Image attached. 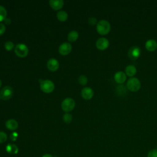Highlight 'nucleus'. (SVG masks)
Here are the masks:
<instances>
[{
	"instance_id": "nucleus-3",
	"label": "nucleus",
	"mask_w": 157,
	"mask_h": 157,
	"mask_svg": "<svg viewBox=\"0 0 157 157\" xmlns=\"http://www.w3.org/2000/svg\"><path fill=\"white\" fill-rule=\"evenodd\" d=\"M15 53L17 56L23 58L28 55L29 49L27 45L23 43H19L15 47Z\"/></svg>"
},
{
	"instance_id": "nucleus-8",
	"label": "nucleus",
	"mask_w": 157,
	"mask_h": 157,
	"mask_svg": "<svg viewBox=\"0 0 157 157\" xmlns=\"http://www.w3.org/2000/svg\"><path fill=\"white\" fill-rule=\"evenodd\" d=\"M72 50V45L69 42L62 43L58 48V51L59 53L62 55H68Z\"/></svg>"
},
{
	"instance_id": "nucleus-13",
	"label": "nucleus",
	"mask_w": 157,
	"mask_h": 157,
	"mask_svg": "<svg viewBox=\"0 0 157 157\" xmlns=\"http://www.w3.org/2000/svg\"><path fill=\"white\" fill-rule=\"evenodd\" d=\"M49 4L54 10H59L63 7L64 1L63 0H50Z\"/></svg>"
},
{
	"instance_id": "nucleus-15",
	"label": "nucleus",
	"mask_w": 157,
	"mask_h": 157,
	"mask_svg": "<svg viewBox=\"0 0 157 157\" xmlns=\"http://www.w3.org/2000/svg\"><path fill=\"white\" fill-rule=\"evenodd\" d=\"M6 126L9 130H15L18 126V123L14 119H9L6 122Z\"/></svg>"
},
{
	"instance_id": "nucleus-1",
	"label": "nucleus",
	"mask_w": 157,
	"mask_h": 157,
	"mask_svg": "<svg viewBox=\"0 0 157 157\" xmlns=\"http://www.w3.org/2000/svg\"><path fill=\"white\" fill-rule=\"evenodd\" d=\"M111 29L110 23L105 20H101L96 24V30L101 35L107 34Z\"/></svg>"
},
{
	"instance_id": "nucleus-23",
	"label": "nucleus",
	"mask_w": 157,
	"mask_h": 157,
	"mask_svg": "<svg viewBox=\"0 0 157 157\" xmlns=\"http://www.w3.org/2000/svg\"><path fill=\"white\" fill-rule=\"evenodd\" d=\"M14 47H15V45L13 42L11 41H7L4 44V47L6 50H7V51L12 50L14 48Z\"/></svg>"
},
{
	"instance_id": "nucleus-25",
	"label": "nucleus",
	"mask_w": 157,
	"mask_h": 157,
	"mask_svg": "<svg viewBox=\"0 0 157 157\" xmlns=\"http://www.w3.org/2000/svg\"><path fill=\"white\" fill-rule=\"evenodd\" d=\"M147 157H157V149H152L148 153Z\"/></svg>"
},
{
	"instance_id": "nucleus-27",
	"label": "nucleus",
	"mask_w": 157,
	"mask_h": 157,
	"mask_svg": "<svg viewBox=\"0 0 157 157\" xmlns=\"http://www.w3.org/2000/svg\"><path fill=\"white\" fill-rule=\"evenodd\" d=\"M17 137H18V133L17 132H13L10 136V138L12 141H15Z\"/></svg>"
},
{
	"instance_id": "nucleus-22",
	"label": "nucleus",
	"mask_w": 157,
	"mask_h": 157,
	"mask_svg": "<svg viewBox=\"0 0 157 157\" xmlns=\"http://www.w3.org/2000/svg\"><path fill=\"white\" fill-rule=\"evenodd\" d=\"M78 83L82 85H85L88 82V78L87 77L84 75H81L79 76L78 78Z\"/></svg>"
},
{
	"instance_id": "nucleus-21",
	"label": "nucleus",
	"mask_w": 157,
	"mask_h": 157,
	"mask_svg": "<svg viewBox=\"0 0 157 157\" xmlns=\"http://www.w3.org/2000/svg\"><path fill=\"white\" fill-rule=\"evenodd\" d=\"M63 120L66 123H70L72 120V116L71 113L66 112L63 115Z\"/></svg>"
},
{
	"instance_id": "nucleus-7",
	"label": "nucleus",
	"mask_w": 157,
	"mask_h": 157,
	"mask_svg": "<svg viewBox=\"0 0 157 157\" xmlns=\"http://www.w3.org/2000/svg\"><path fill=\"white\" fill-rule=\"evenodd\" d=\"M140 53H141L140 48L137 46L131 47L128 52V55L129 58L132 60L137 59L140 56Z\"/></svg>"
},
{
	"instance_id": "nucleus-4",
	"label": "nucleus",
	"mask_w": 157,
	"mask_h": 157,
	"mask_svg": "<svg viewBox=\"0 0 157 157\" xmlns=\"http://www.w3.org/2000/svg\"><path fill=\"white\" fill-rule=\"evenodd\" d=\"M75 105V101L71 98H65L61 102V106L63 109L66 112H69L72 110Z\"/></svg>"
},
{
	"instance_id": "nucleus-2",
	"label": "nucleus",
	"mask_w": 157,
	"mask_h": 157,
	"mask_svg": "<svg viewBox=\"0 0 157 157\" xmlns=\"http://www.w3.org/2000/svg\"><path fill=\"white\" fill-rule=\"evenodd\" d=\"M141 84L140 80L136 77H131L129 78L126 83L127 88L131 91H137L140 88Z\"/></svg>"
},
{
	"instance_id": "nucleus-18",
	"label": "nucleus",
	"mask_w": 157,
	"mask_h": 157,
	"mask_svg": "<svg viewBox=\"0 0 157 157\" xmlns=\"http://www.w3.org/2000/svg\"><path fill=\"white\" fill-rule=\"evenodd\" d=\"M56 17L57 18L61 21H64L66 20H67V17H68V14L67 13L64 11V10H59L57 12L56 14Z\"/></svg>"
},
{
	"instance_id": "nucleus-6",
	"label": "nucleus",
	"mask_w": 157,
	"mask_h": 157,
	"mask_svg": "<svg viewBox=\"0 0 157 157\" xmlns=\"http://www.w3.org/2000/svg\"><path fill=\"white\" fill-rule=\"evenodd\" d=\"M13 94V90L10 86H4L0 91V99L6 101L10 99Z\"/></svg>"
},
{
	"instance_id": "nucleus-14",
	"label": "nucleus",
	"mask_w": 157,
	"mask_h": 157,
	"mask_svg": "<svg viewBox=\"0 0 157 157\" xmlns=\"http://www.w3.org/2000/svg\"><path fill=\"white\" fill-rule=\"evenodd\" d=\"M145 48L150 52H153L157 48V42L154 39H149L145 42Z\"/></svg>"
},
{
	"instance_id": "nucleus-29",
	"label": "nucleus",
	"mask_w": 157,
	"mask_h": 157,
	"mask_svg": "<svg viewBox=\"0 0 157 157\" xmlns=\"http://www.w3.org/2000/svg\"><path fill=\"white\" fill-rule=\"evenodd\" d=\"M42 157H53V156H52V155H50V154L47 153V154H45V155H44Z\"/></svg>"
},
{
	"instance_id": "nucleus-5",
	"label": "nucleus",
	"mask_w": 157,
	"mask_h": 157,
	"mask_svg": "<svg viewBox=\"0 0 157 157\" xmlns=\"http://www.w3.org/2000/svg\"><path fill=\"white\" fill-rule=\"evenodd\" d=\"M40 88L43 92L50 93L54 90L55 84L50 80H44L41 81L40 83Z\"/></svg>"
},
{
	"instance_id": "nucleus-30",
	"label": "nucleus",
	"mask_w": 157,
	"mask_h": 157,
	"mask_svg": "<svg viewBox=\"0 0 157 157\" xmlns=\"http://www.w3.org/2000/svg\"><path fill=\"white\" fill-rule=\"evenodd\" d=\"M1 85H2V82H1V80H0V88L1 87Z\"/></svg>"
},
{
	"instance_id": "nucleus-10",
	"label": "nucleus",
	"mask_w": 157,
	"mask_h": 157,
	"mask_svg": "<svg viewBox=\"0 0 157 157\" xmlns=\"http://www.w3.org/2000/svg\"><path fill=\"white\" fill-rule=\"evenodd\" d=\"M94 95L93 90L88 86H86L83 88L81 91V96L82 97L86 100L91 99Z\"/></svg>"
},
{
	"instance_id": "nucleus-16",
	"label": "nucleus",
	"mask_w": 157,
	"mask_h": 157,
	"mask_svg": "<svg viewBox=\"0 0 157 157\" xmlns=\"http://www.w3.org/2000/svg\"><path fill=\"white\" fill-rule=\"evenodd\" d=\"M6 151L11 155H15L18 152V148L15 144H9L6 147Z\"/></svg>"
},
{
	"instance_id": "nucleus-24",
	"label": "nucleus",
	"mask_w": 157,
	"mask_h": 157,
	"mask_svg": "<svg viewBox=\"0 0 157 157\" xmlns=\"http://www.w3.org/2000/svg\"><path fill=\"white\" fill-rule=\"evenodd\" d=\"M7 139V134L3 131H0V143L5 142Z\"/></svg>"
},
{
	"instance_id": "nucleus-11",
	"label": "nucleus",
	"mask_w": 157,
	"mask_h": 157,
	"mask_svg": "<svg viewBox=\"0 0 157 157\" xmlns=\"http://www.w3.org/2000/svg\"><path fill=\"white\" fill-rule=\"evenodd\" d=\"M59 62L58 61L53 58H50L47 63V68L51 71H56L59 68Z\"/></svg>"
},
{
	"instance_id": "nucleus-12",
	"label": "nucleus",
	"mask_w": 157,
	"mask_h": 157,
	"mask_svg": "<svg viewBox=\"0 0 157 157\" xmlns=\"http://www.w3.org/2000/svg\"><path fill=\"white\" fill-rule=\"evenodd\" d=\"M126 79V75L123 71H118L114 75L115 81L120 84L123 83Z\"/></svg>"
},
{
	"instance_id": "nucleus-17",
	"label": "nucleus",
	"mask_w": 157,
	"mask_h": 157,
	"mask_svg": "<svg viewBox=\"0 0 157 157\" xmlns=\"http://www.w3.org/2000/svg\"><path fill=\"white\" fill-rule=\"evenodd\" d=\"M126 75L129 77H133L137 72V69L134 65H129L125 68Z\"/></svg>"
},
{
	"instance_id": "nucleus-9",
	"label": "nucleus",
	"mask_w": 157,
	"mask_h": 157,
	"mask_svg": "<svg viewBox=\"0 0 157 157\" xmlns=\"http://www.w3.org/2000/svg\"><path fill=\"white\" fill-rule=\"evenodd\" d=\"M109 45V42L107 39L105 37L99 38L96 42V47L100 50H105Z\"/></svg>"
},
{
	"instance_id": "nucleus-26",
	"label": "nucleus",
	"mask_w": 157,
	"mask_h": 157,
	"mask_svg": "<svg viewBox=\"0 0 157 157\" xmlns=\"http://www.w3.org/2000/svg\"><path fill=\"white\" fill-rule=\"evenodd\" d=\"M88 23L90 25H94L96 24L97 23V20L96 18L94 17H90L89 19H88Z\"/></svg>"
},
{
	"instance_id": "nucleus-28",
	"label": "nucleus",
	"mask_w": 157,
	"mask_h": 157,
	"mask_svg": "<svg viewBox=\"0 0 157 157\" xmlns=\"http://www.w3.org/2000/svg\"><path fill=\"white\" fill-rule=\"evenodd\" d=\"M6 31V26L2 23H0V36L3 34Z\"/></svg>"
},
{
	"instance_id": "nucleus-20",
	"label": "nucleus",
	"mask_w": 157,
	"mask_h": 157,
	"mask_svg": "<svg viewBox=\"0 0 157 157\" xmlns=\"http://www.w3.org/2000/svg\"><path fill=\"white\" fill-rule=\"evenodd\" d=\"M7 17V10L4 7L0 5V22L4 21Z\"/></svg>"
},
{
	"instance_id": "nucleus-19",
	"label": "nucleus",
	"mask_w": 157,
	"mask_h": 157,
	"mask_svg": "<svg viewBox=\"0 0 157 157\" xmlns=\"http://www.w3.org/2000/svg\"><path fill=\"white\" fill-rule=\"evenodd\" d=\"M78 37V33L75 30L71 31L67 35V39L69 42H74Z\"/></svg>"
}]
</instances>
